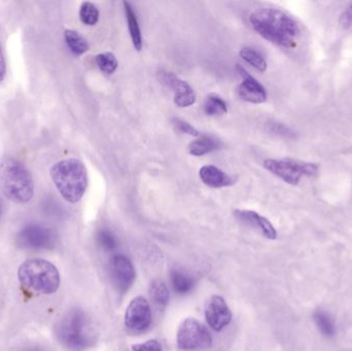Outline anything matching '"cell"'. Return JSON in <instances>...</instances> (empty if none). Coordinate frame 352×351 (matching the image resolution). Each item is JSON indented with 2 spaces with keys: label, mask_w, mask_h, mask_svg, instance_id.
Returning <instances> with one entry per match:
<instances>
[{
  "label": "cell",
  "mask_w": 352,
  "mask_h": 351,
  "mask_svg": "<svg viewBox=\"0 0 352 351\" xmlns=\"http://www.w3.org/2000/svg\"><path fill=\"white\" fill-rule=\"evenodd\" d=\"M250 21L252 28L266 41L285 49L297 45L301 28L296 19L285 10L261 8L250 14Z\"/></svg>",
  "instance_id": "obj_1"
},
{
  "label": "cell",
  "mask_w": 352,
  "mask_h": 351,
  "mask_svg": "<svg viewBox=\"0 0 352 351\" xmlns=\"http://www.w3.org/2000/svg\"><path fill=\"white\" fill-rule=\"evenodd\" d=\"M60 343L70 351H84L95 343L94 326L86 313L72 308L65 313L57 326Z\"/></svg>",
  "instance_id": "obj_2"
},
{
  "label": "cell",
  "mask_w": 352,
  "mask_h": 351,
  "mask_svg": "<svg viewBox=\"0 0 352 351\" xmlns=\"http://www.w3.org/2000/svg\"><path fill=\"white\" fill-rule=\"evenodd\" d=\"M52 181L60 195L69 203H78L88 188V173L82 161L66 159L51 168Z\"/></svg>",
  "instance_id": "obj_3"
},
{
  "label": "cell",
  "mask_w": 352,
  "mask_h": 351,
  "mask_svg": "<svg viewBox=\"0 0 352 351\" xmlns=\"http://www.w3.org/2000/svg\"><path fill=\"white\" fill-rule=\"evenodd\" d=\"M0 187L4 196L14 203H27L34 195L31 173L22 162L14 158H6L0 165Z\"/></svg>",
  "instance_id": "obj_4"
},
{
  "label": "cell",
  "mask_w": 352,
  "mask_h": 351,
  "mask_svg": "<svg viewBox=\"0 0 352 351\" xmlns=\"http://www.w3.org/2000/svg\"><path fill=\"white\" fill-rule=\"evenodd\" d=\"M18 278L25 288L45 295L57 292L61 282L57 267L43 259H29L21 264Z\"/></svg>",
  "instance_id": "obj_5"
},
{
  "label": "cell",
  "mask_w": 352,
  "mask_h": 351,
  "mask_svg": "<svg viewBox=\"0 0 352 351\" xmlns=\"http://www.w3.org/2000/svg\"><path fill=\"white\" fill-rule=\"evenodd\" d=\"M264 167L285 183L292 185H299L303 177H312L318 171V165L314 163L302 162L293 159H267Z\"/></svg>",
  "instance_id": "obj_6"
},
{
  "label": "cell",
  "mask_w": 352,
  "mask_h": 351,
  "mask_svg": "<svg viewBox=\"0 0 352 351\" xmlns=\"http://www.w3.org/2000/svg\"><path fill=\"white\" fill-rule=\"evenodd\" d=\"M177 348L182 350H204L212 343L208 330L192 317L184 319L176 335Z\"/></svg>",
  "instance_id": "obj_7"
},
{
  "label": "cell",
  "mask_w": 352,
  "mask_h": 351,
  "mask_svg": "<svg viewBox=\"0 0 352 351\" xmlns=\"http://www.w3.org/2000/svg\"><path fill=\"white\" fill-rule=\"evenodd\" d=\"M16 242L22 249L45 251L55 245L56 234L52 229L43 225L29 224L19 232Z\"/></svg>",
  "instance_id": "obj_8"
},
{
  "label": "cell",
  "mask_w": 352,
  "mask_h": 351,
  "mask_svg": "<svg viewBox=\"0 0 352 351\" xmlns=\"http://www.w3.org/2000/svg\"><path fill=\"white\" fill-rule=\"evenodd\" d=\"M152 323L150 303L144 297H136L130 302L125 313V326L135 332L148 329Z\"/></svg>",
  "instance_id": "obj_9"
},
{
  "label": "cell",
  "mask_w": 352,
  "mask_h": 351,
  "mask_svg": "<svg viewBox=\"0 0 352 351\" xmlns=\"http://www.w3.org/2000/svg\"><path fill=\"white\" fill-rule=\"evenodd\" d=\"M111 282L118 292L126 293L133 286L135 280V270L131 261L125 256L117 255L109 263Z\"/></svg>",
  "instance_id": "obj_10"
},
{
  "label": "cell",
  "mask_w": 352,
  "mask_h": 351,
  "mask_svg": "<svg viewBox=\"0 0 352 351\" xmlns=\"http://www.w3.org/2000/svg\"><path fill=\"white\" fill-rule=\"evenodd\" d=\"M205 319L211 329L219 332L232 321V313L221 296L213 295L205 304Z\"/></svg>",
  "instance_id": "obj_11"
},
{
  "label": "cell",
  "mask_w": 352,
  "mask_h": 351,
  "mask_svg": "<svg viewBox=\"0 0 352 351\" xmlns=\"http://www.w3.org/2000/svg\"><path fill=\"white\" fill-rule=\"evenodd\" d=\"M238 70L243 76V80L237 89V94L240 99L246 102L254 103V104L266 102L268 94H267L264 86L256 78H252L250 74H248L241 66L238 65Z\"/></svg>",
  "instance_id": "obj_12"
},
{
  "label": "cell",
  "mask_w": 352,
  "mask_h": 351,
  "mask_svg": "<svg viewBox=\"0 0 352 351\" xmlns=\"http://www.w3.org/2000/svg\"><path fill=\"white\" fill-rule=\"evenodd\" d=\"M162 80L173 92V101L178 107H188L196 102V94L188 82L175 73L165 72Z\"/></svg>",
  "instance_id": "obj_13"
},
{
  "label": "cell",
  "mask_w": 352,
  "mask_h": 351,
  "mask_svg": "<svg viewBox=\"0 0 352 351\" xmlns=\"http://www.w3.org/2000/svg\"><path fill=\"white\" fill-rule=\"evenodd\" d=\"M236 218L243 223V224L252 226V228L258 229L266 238L270 240H275L277 238V231L270 220L265 216H261L258 212L252 210H237L234 212Z\"/></svg>",
  "instance_id": "obj_14"
},
{
  "label": "cell",
  "mask_w": 352,
  "mask_h": 351,
  "mask_svg": "<svg viewBox=\"0 0 352 351\" xmlns=\"http://www.w3.org/2000/svg\"><path fill=\"white\" fill-rule=\"evenodd\" d=\"M199 175L204 185L209 188H213V189L230 187L235 183L233 177L212 165L203 166L199 171Z\"/></svg>",
  "instance_id": "obj_15"
},
{
  "label": "cell",
  "mask_w": 352,
  "mask_h": 351,
  "mask_svg": "<svg viewBox=\"0 0 352 351\" xmlns=\"http://www.w3.org/2000/svg\"><path fill=\"white\" fill-rule=\"evenodd\" d=\"M123 4L124 8H125L126 18H127L128 28H129L132 43H133L134 49L138 52H140L142 49V35L138 16H136V12H134L133 6L129 2L124 1Z\"/></svg>",
  "instance_id": "obj_16"
},
{
  "label": "cell",
  "mask_w": 352,
  "mask_h": 351,
  "mask_svg": "<svg viewBox=\"0 0 352 351\" xmlns=\"http://www.w3.org/2000/svg\"><path fill=\"white\" fill-rule=\"evenodd\" d=\"M219 146L221 144H219V140L214 139L211 136L203 135L198 139L190 142V146H188V152L192 156H204V155L209 154L213 150H219Z\"/></svg>",
  "instance_id": "obj_17"
},
{
  "label": "cell",
  "mask_w": 352,
  "mask_h": 351,
  "mask_svg": "<svg viewBox=\"0 0 352 351\" xmlns=\"http://www.w3.org/2000/svg\"><path fill=\"white\" fill-rule=\"evenodd\" d=\"M170 276L173 290L178 295L188 294L194 288V280L186 272L180 271V270H173Z\"/></svg>",
  "instance_id": "obj_18"
},
{
  "label": "cell",
  "mask_w": 352,
  "mask_h": 351,
  "mask_svg": "<svg viewBox=\"0 0 352 351\" xmlns=\"http://www.w3.org/2000/svg\"><path fill=\"white\" fill-rule=\"evenodd\" d=\"M64 37H65L66 43L70 51L76 56L82 55L87 53L89 49V43L78 31L67 29L64 32Z\"/></svg>",
  "instance_id": "obj_19"
},
{
  "label": "cell",
  "mask_w": 352,
  "mask_h": 351,
  "mask_svg": "<svg viewBox=\"0 0 352 351\" xmlns=\"http://www.w3.org/2000/svg\"><path fill=\"white\" fill-rule=\"evenodd\" d=\"M240 57L246 62V63L252 65V67L256 68L258 71L264 72L266 71L268 64H267L266 59L263 57L262 54L258 53L252 47H242L241 51L239 53Z\"/></svg>",
  "instance_id": "obj_20"
},
{
  "label": "cell",
  "mask_w": 352,
  "mask_h": 351,
  "mask_svg": "<svg viewBox=\"0 0 352 351\" xmlns=\"http://www.w3.org/2000/svg\"><path fill=\"white\" fill-rule=\"evenodd\" d=\"M151 298L159 306H167L169 302V291L165 282L162 280H156L151 284Z\"/></svg>",
  "instance_id": "obj_21"
},
{
  "label": "cell",
  "mask_w": 352,
  "mask_h": 351,
  "mask_svg": "<svg viewBox=\"0 0 352 351\" xmlns=\"http://www.w3.org/2000/svg\"><path fill=\"white\" fill-rule=\"evenodd\" d=\"M204 111L207 115H225L228 113L227 102L219 95L210 94L205 101Z\"/></svg>",
  "instance_id": "obj_22"
},
{
  "label": "cell",
  "mask_w": 352,
  "mask_h": 351,
  "mask_svg": "<svg viewBox=\"0 0 352 351\" xmlns=\"http://www.w3.org/2000/svg\"><path fill=\"white\" fill-rule=\"evenodd\" d=\"M314 321H316V326H318V330L322 332V335L326 337H333L335 335L334 321L331 319L330 315L324 311H316L314 313Z\"/></svg>",
  "instance_id": "obj_23"
},
{
  "label": "cell",
  "mask_w": 352,
  "mask_h": 351,
  "mask_svg": "<svg viewBox=\"0 0 352 351\" xmlns=\"http://www.w3.org/2000/svg\"><path fill=\"white\" fill-rule=\"evenodd\" d=\"M80 19L87 26H94L99 21V10L92 2H82L80 8Z\"/></svg>",
  "instance_id": "obj_24"
},
{
  "label": "cell",
  "mask_w": 352,
  "mask_h": 351,
  "mask_svg": "<svg viewBox=\"0 0 352 351\" xmlns=\"http://www.w3.org/2000/svg\"><path fill=\"white\" fill-rule=\"evenodd\" d=\"M95 61H96L99 69L104 72L105 74H109H109H113L117 70L118 66H119L117 58H116L113 53H109V52L99 54V55L95 57Z\"/></svg>",
  "instance_id": "obj_25"
},
{
  "label": "cell",
  "mask_w": 352,
  "mask_h": 351,
  "mask_svg": "<svg viewBox=\"0 0 352 351\" xmlns=\"http://www.w3.org/2000/svg\"><path fill=\"white\" fill-rule=\"evenodd\" d=\"M99 245L104 251H113L117 249L118 241L115 235L109 230H101L97 236Z\"/></svg>",
  "instance_id": "obj_26"
},
{
  "label": "cell",
  "mask_w": 352,
  "mask_h": 351,
  "mask_svg": "<svg viewBox=\"0 0 352 351\" xmlns=\"http://www.w3.org/2000/svg\"><path fill=\"white\" fill-rule=\"evenodd\" d=\"M173 126H175V129L177 130V131H179L180 133L188 134V135L195 136V137L200 135V133H199V131L196 128L192 127L190 123H188L186 121H184V120L177 119V117H176V119L173 120Z\"/></svg>",
  "instance_id": "obj_27"
},
{
  "label": "cell",
  "mask_w": 352,
  "mask_h": 351,
  "mask_svg": "<svg viewBox=\"0 0 352 351\" xmlns=\"http://www.w3.org/2000/svg\"><path fill=\"white\" fill-rule=\"evenodd\" d=\"M339 24L343 30L352 33V2L341 14Z\"/></svg>",
  "instance_id": "obj_28"
},
{
  "label": "cell",
  "mask_w": 352,
  "mask_h": 351,
  "mask_svg": "<svg viewBox=\"0 0 352 351\" xmlns=\"http://www.w3.org/2000/svg\"><path fill=\"white\" fill-rule=\"evenodd\" d=\"M132 351H162L160 343L157 340H148L144 343L134 344Z\"/></svg>",
  "instance_id": "obj_29"
},
{
  "label": "cell",
  "mask_w": 352,
  "mask_h": 351,
  "mask_svg": "<svg viewBox=\"0 0 352 351\" xmlns=\"http://www.w3.org/2000/svg\"><path fill=\"white\" fill-rule=\"evenodd\" d=\"M6 72V59H4L3 51H2L1 43H0V82L4 80Z\"/></svg>",
  "instance_id": "obj_30"
},
{
  "label": "cell",
  "mask_w": 352,
  "mask_h": 351,
  "mask_svg": "<svg viewBox=\"0 0 352 351\" xmlns=\"http://www.w3.org/2000/svg\"><path fill=\"white\" fill-rule=\"evenodd\" d=\"M273 131L276 132V133L285 134V135L287 136L292 134L291 130L285 127V126L281 125V124H274L273 125Z\"/></svg>",
  "instance_id": "obj_31"
},
{
  "label": "cell",
  "mask_w": 352,
  "mask_h": 351,
  "mask_svg": "<svg viewBox=\"0 0 352 351\" xmlns=\"http://www.w3.org/2000/svg\"><path fill=\"white\" fill-rule=\"evenodd\" d=\"M24 351H43L38 350V348H29V350H25Z\"/></svg>",
  "instance_id": "obj_32"
},
{
  "label": "cell",
  "mask_w": 352,
  "mask_h": 351,
  "mask_svg": "<svg viewBox=\"0 0 352 351\" xmlns=\"http://www.w3.org/2000/svg\"><path fill=\"white\" fill-rule=\"evenodd\" d=\"M1 203H0V216H1Z\"/></svg>",
  "instance_id": "obj_33"
}]
</instances>
